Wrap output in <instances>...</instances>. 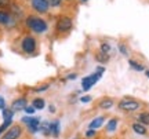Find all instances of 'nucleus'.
Here are the masks:
<instances>
[{
	"label": "nucleus",
	"instance_id": "4",
	"mask_svg": "<svg viewBox=\"0 0 149 139\" xmlns=\"http://www.w3.org/2000/svg\"><path fill=\"white\" fill-rule=\"evenodd\" d=\"M22 134V128L19 125H13L6 131V134L1 136V139H18Z\"/></svg>",
	"mask_w": 149,
	"mask_h": 139
},
{
	"label": "nucleus",
	"instance_id": "6",
	"mask_svg": "<svg viewBox=\"0 0 149 139\" xmlns=\"http://www.w3.org/2000/svg\"><path fill=\"white\" fill-rule=\"evenodd\" d=\"M22 121L28 125V128L31 132H37L39 129H40V120L39 118H35V117H24L22 118Z\"/></svg>",
	"mask_w": 149,
	"mask_h": 139
},
{
	"label": "nucleus",
	"instance_id": "3",
	"mask_svg": "<svg viewBox=\"0 0 149 139\" xmlns=\"http://www.w3.org/2000/svg\"><path fill=\"white\" fill-rule=\"evenodd\" d=\"M139 107H141V103L135 99H131V98H124L119 102V109L123 112H135Z\"/></svg>",
	"mask_w": 149,
	"mask_h": 139
},
{
	"label": "nucleus",
	"instance_id": "7",
	"mask_svg": "<svg viewBox=\"0 0 149 139\" xmlns=\"http://www.w3.org/2000/svg\"><path fill=\"white\" fill-rule=\"evenodd\" d=\"M57 29L59 32H66L72 29V19L69 17H61L57 22Z\"/></svg>",
	"mask_w": 149,
	"mask_h": 139
},
{
	"label": "nucleus",
	"instance_id": "22",
	"mask_svg": "<svg viewBox=\"0 0 149 139\" xmlns=\"http://www.w3.org/2000/svg\"><path fill=\"white\" fill-rule=\"evenodd\" d=\"M95 134H97L95 129H88V131L86 132V136H87V138H93V136H95Z\"/></svg>",
	"mask_w": 149,
	"mask_h": 139
},
{
	"label": "nucleus",
	"instance_id": "9",
	"mask_svg": "<svg viewBox=\"0 0 149 139\" xmlns=\"http://www.w3.org/2000/svg\"><path fill=\"white\" fill-rule=\"evenodd\" d=\"M26 99L25 98H18L15 101L11 103V110L14 112V110H25V107H26Z\"/></svg>",
	"mask_w": 149,
	"mask_h": 139
},
{
	"label": "nucleus",
	"instance_id": "12",
	"mask_svg": "<svg viewBox=\"0 0 149 139\" xmlns=\"http://www.w3.org/2000/svg\"><path fill=\"white\" fill-rule=\"evenodd\" d=\"M50 135H53V136H58L59 135V121L50 123Z\"/></svg>",
	"mask_w": 149,
	"mask_h": 139
},
{
	"label": "nucleus",
	"instance_id": "24",
	"mask_svg": "<svg viewBox=\"0 0 149 139\" xmlns=\"http://www.w3.org/2000/svg\"><path fill=\"white\" fill-rule=\"evenodd\" d=\"M35 110H36V109H35L33 106H26V107H25V112H26L28 114H32V113H35Z\"/></svg>",
	"mask_w": 149,
	"mask_h": 139
},
{
	"label": "nucleus",
	"instance_id": "11",
	"mask_svg": "<svg viewBox=\"0 0 149 139\" xmlns=\"http://www.w3.org/2000/svg\"><path fill=\"white\" fill-rule=\"evenodd\" d=\"M104 120H105V117H102V116H100V117L94 118L93 121L90 123V129H97L100 128L102 124H104Z\"/></svg>",
	"mask_w": 149,
	"mask_h": 139
},
{
	"label": "nucleus",
	"instance_id": "31",
	"mask_svg": "<svg viewBox=\"0 0 149 139\" xmlns=\"http://www.w3.org/2000/svg\"><path fill=\"white\" fill-rule=\"evenodd\" d=\"M50 112H51V113L55 112V109H54V106H50Z\"/></svg>",
	"mask_w": 149,
	"mask_h": 139
},
{
	"label": "nucleus",
	"instance_id": "26",
	"mask_svg": "<svg viewBox=\"0 0 149 139\" xmlns=\"http://www.w3.org/2000/svg\"><path fill=\"white\" fill-rule=\"evenodd\" d=\"M119 48H120V51H122V54H123V55H128V51H127V48L124 47L123 44H120V46H119Z\"/></svg>",
	"mask_w": 149,
	"mask_h": 139
},
{
	"label": "nucleus",
	"instance_id": "2",
	"mask_svg": "<svg viewBox=\"0 0 149 139\" xmlns=\"http://www.w3.org/2000/svg\"><path fill=\"white\" fill-rule=\"evenodd\" d=\"M102 73H104V68H98V70H97L95 73H93V75L87 76V77H84L83 80H81V86H83V90L84 91H88L91 87L95 84L97 81L101 79Z\"/></svg>",
	"mask_w": 149,
	"mask_h": 139
},
{
	"label": "nucleus",
	"instance_id": "13",
	"mask_svg": "<svg viewBox=\"0 0 149 139\" xmlns=\"http://www.w3.org/2000/svg\"><path fill=\"white\" fill-rule=\"evenodd\" d=\"M98 106H100V109H111L112 106H113V101H112L111 98H105V99H102L100 103H98Z\"/></svg>",
	"mask_w": 149,
	"mask_h": 139
},
{
	"label": "nucleus",
	"instance_id": "17",
	"mask_svg": "<svg viewBox=\"0 0 149 139\" xmlns=\"http://www.w3.org/2000/svg\"><path fill=\"white\" fill-rule=\"evenodd\" d=\"M116 127H117V120L116 118H112V120H109V123L107 124V131L113 132L116 129Z\"/></svg>",
	"mask_w": 149,
	"mask_h": 139
},
{
	"label": "nucleus",
	"instance_id": "27",
	"mask_svg": "<svg viewBox=\"0 0 149 139\" xmlns=\"http://www.w3.org/2000/svg\"><path fill=\"white\" fill-rule=\"evenodd\" d=\"M47 1H48V4H51V6H58L61 3V0H47Z\"/></svg>",
	"mask_w": 149,
	"mask_h": 139
},
{
	"label": "nucleus",
	"instance_id": "14",
	"mask_svg": "<svg viewBox=\"0 0 149 139\" xmlns=\"http://www.w3.org/2000/svg\"><path fill=\"white\" fill-rule=\"evenodd\" d=\"M138 123L142 124V125H149V113L148 112H144L141 113L138 116Z\"/></svg>",
	"mask_w": 149,
	"mask_h": 139
},
{
	"label": "nucleus",
	"instance_id": "29",
	"mask_svg": "<svg viewBox=\"0 0 149 139\" xmlns=\"http://www.w3.org/2000/svg\"><path fill=\"white\" fill-rule=\"evenodd\" d=\"M6 103H4V99H3V98H1V96H0V109H6Z\"/></svg>",
	"mask_w": 149,
	"mask_h": 139
},
{
	"label": "nucleus",
	"instance_id": "21",
	"mask_svg": "<svg viewBox=\"0 0 149 139\" xmlns=\"http://www.w3.org/2000/svg\"><path fill=\"white\" fill-rule=\"evenodd\" d=\"M109 50H111V46H109V44L102 43V46H101V53L108 54V53H109Z\"/></svg>",
	"mask_w": 149,
	"mask_h": 139
},
{
	"label": "nucleus",
	"instance_id": "18",
	"mask_svg": "<svg viewBox=\"0 0 149 139\" xmlns=\"http://www.w3.org/2000/svg\"><path fill=\"white\" fill-rule=\"evenodd\" d=\"M95 59L98 62H101V64H107L108 59H109V55H108V54H104V53H100L95 57Z\"/></svg>",
	"mask_w": 149,
	"mask_h": 139
},
{
	"label": "nucleus",
	"instance_id": "20",
	"mask_svg": "<svg viewBox=\"0 0 149 139\" xmlns=\"http://www.w3.org/2000/svg\"><path fill=\"white\" fill-rule=\"evenodd\" d=\"M40 131H43L44 135H50V123H42L40 124Z\"/></svg>",
	"mask_w": 149,
	"mask_h": 139
},
{
	"label": "nucleus",
	"instance_id": "1",
	"mask_svg": "<svg viewBox=\"0 0 149 139\" xmlns=\"http://www.w3.org/2000/svg\"><path fill=\"white\" fill-rule=\"evenodd\" d=\"M26 25L36 33H43L47 30V24L43 21L42 18H37V17H33V15L28 17Z\"/></svg>",
	"mask_w": 149,
	"mask_h": 139
},
{
	"label": "nucleus",
	"instance_id": "8",
	"mask_svg": "<svg viewBox=\"0 0 149 139\" xmlns=\"http://www.w3.org/2000/svg\"><path fill=\"white\" fill-rule=\"evenodd\" d=\"M48 6L50 4H48L47 0H32V7L37 11V12H40V14L47 12Z\"/></svg>",
	"mask_w": 149,
	"mask_h": 139
},
{
	"label": "nucleus",
	"instance_id": "16",
	"mask_svg": "<svg viewBox=\"0 0 149 139\" xmlns=\"http://www.w3.org/2000/svg\"><path fill=\"white\" fill-rule=\"evenodd\" d=\"M11 21V17L7 14V12H3V11H0V24H3V25H7L8 22Z\"/></svg>",
	"mask_w": 149,
	"mask_h": 139
},
{
	"label": "nucleus",
	"instance_id": "33",
	"mask_svg": "<svg viewBox=\"0 0 149 139\" xmlns=\"http://www.w3.org/2000/svg\"><path fill=\"white\" fill-rule=\"evenodd\" d=\"M83 1H86V0H83Z\"/></svg>",
	"mask_w": 149,
	"mask_h": 139
},
{
	"label": "nucleus",
	"instance_id": "15",
	"mask_svg": "<svg viewBox=\"0 0 149 139\" xmlns=\"http://www.w3.org/2000/svg\"><path fill=\"white\" fill-rule=\"evenodd\" d=\"M32 106L36 109V110H42L43 107L46 106V102H44V99H42V98H36L35 101H33Z\"/></svg>",
	"mask_w": 149,
	"mask_h": 139
},
{
	"label": "nucleus",
	"instance_id": "28",
	"mask_svg": "<svg viewBox=\"0 0 149 139\" xmlns=\"http://www.w3.org/2000/svg\"><path fill=\"white\" fill-rule=\"evenodd\" d=\"M80 101L83 102V103H84V102L87 103V102H90V101H91V98H90V96H83V98H80Z\"/></svg>",
	"mask_w": 149,
	"mask_h": 139
},
{
	"label": "nucleus",
	"instance_id": "23",
	"mask_svg": "<svg viewBox=\"0 0 149 139\" xmlns=\"http://www.w3.org/2000/svg\"><path fill=\"white\" fill-rule=\"evenodd\" d=\"M48 84H44V86H40V87H37V88H35V91L36 92H40V91H46V90H48Z\"/></svg>",
	"mask_w": 149,
	"mask_h": 139
},
{
	"label": "nucleus",
	"instance_id": "5",
	"mask_svg": "<svg viewBox=\"0 0 149 139\" xmlns=\"http://www.w3.org/2000/svg\"><path fill=\"white\" fill-rule=\"evenodd\" d=\"M21 47H22V50H24L26 54H32L33 51L36 50V41H35V39H33V37L26 36V37L22 40Z\"/></svg>",
	"mask_w": 149,
	"mask_h": 139
},
{
	"label": "nucleus",
	"instance_id": "30",
	"mask_svg": "<svg viewBox=\"0 0 149 139\" xmlns=\"http://www.w3.org/2000/svg\"><path fill=\"white\" fill-rule=\"evenodd\" d=\"M68 79H69V80H72V79H76V75H74V73H72V75L68 76Z\"/></svg>",
	"mask_w": 149,
	"mask_h": 139
},
{
	"label": "nucleus",
	"instance_id": "32",
	"mask_svg": "<svg viewBox=\"0 0 149 139\" xmlns=\"http://www.w3.org/2000/svg\"><path fill=\"white\" fill-rule=\"evenodd\" d=\"M146 76H148V77H149V70H146Z\"/></svg>",
	"mask_w": 149,
	"mask_h": 139
},
{
	"label": "nucleus",
	"instance_id": "19",
	"mask_svg": "<svg viewBox=\"0 0 149 139\" xmlns=\"http://www.w3.org/2000/svg\"><path fill=\"white\" fill-rule=\"evenodd\" d=\"M128 64H130V66H131L133 69L138 70V72H142V70H144V66H142V65H139L138 62L133 61V59H131V61H128Z\"/></svg>",
	"mask_w": 149,
	"mask_h": 139
},
{
	"label": "nucleus",
	"instance_id": "25",
	"mask_svg": "<svg viewBox=\"0 0 149 139\" xmlns=\"http://www.w3.org/2000/svg\"><path fill=\"white\" fill-rule=\"evenodd\" d=\"M10 1L11 0H0V8L1 7H7V6L10 4Z\"/></svg>",
	"mask_w": 149,
	"mask_h": 139
},
{
	"label": "nucleus",
	"instance_id": "10",
	"mask_svg": "<svg viewBox=\"0 0 149 139\" xmlns=\"http://www.w3.org/2000/svg\"><path fill=\"white\" fill-rule=\"evenodd\" d=\"M133 131L138 135H146V132H148L146 128H145V125H142V124H139V123L133 124Z\"/></svg>",
	"mask_w": 149,
	"mask_h": 139
}]
</instances>
